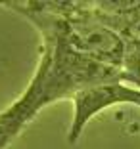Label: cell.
<instances>
[{"label":"cell","instance_id":"1","mask_svg":"<svg viewBox=\"0 0 140 149\" xmlns=\"http://www.w3.org/2000/svg\"><path fill=\"white\" fill-rule=\"evenodd\" d=\"M6 8L21 13L40 31L42 36V56L35 77L12 107L0 113V149L10 145V141L31 123L42 107L58 100H71L77 94L96 86L132 82L129 73L77 52L65 40L61 17L40 8L39 0L27 2H0Z\"/></svg>","mask_w":140,"mask_h":149},{"label":"cell","instance_id":"2","mask_svg":"<svg viewBox=\"0 0 140 149\" xmlns=\"http://www.w3.org/2000/svg\"><path fill=\"white\" fill-rule=\"evenodd\" d=\"M73 100L75 117L71 123L69 136H67L69 143H75L79 140L83 128L98 111L108 109L115 103H132V105L140 107V90L125 86V84H110V86H96L90 90H84V92L77 94Z\"/></svg>","mask_w":140,"mask_h":149}]
</instances>
